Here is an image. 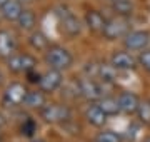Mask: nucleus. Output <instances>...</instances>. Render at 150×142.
<instances>
[{
	"label": "nucleus",
	"mask_w": 150,
	"mask_h": 142,
	"mask_svg": "<svg viewBox=\"0 0 150 142\" xmlns=\"http://www.w3.org/2000/svg\"><path fill=\"white\" fill-rule=\"evenodd\" d=\"M43 59H45V64L48 65V69H52V70L64 72V70H69L70 67L74 65L72 52L57 44L48 47L45 55H43Z\"/></svg>",
	"instance_id": "nucleus-1"
},
{
	"label": "nucleus",
	"mask_w": 150,
	"mask_h": 142,
	"mask_svg": "<svg viewBox=\"0 0 150 142\" xmlns=\"http://www.w3.org/2000/svg\"><path fill=\"white\" fill-rule=\"evenodd\" d=\"M7 67L12 74H25L37 69V59L27 52H15L7 59Z\"/></svg>",
	"instance_id": "nucleus-2"
},
{
	"label": "nucleus",
	"mask_w": 150,
	"mask_h": 142,
	"mask_svg": "<svg viewBox=\"0 0 150 142\" xmlns=\"http://www.w3.org/2000/svg\"><path fill=\"white\" fill-rule=\"evenodd\" d=\"M123 49L129 52H144L150 45V30L149 28H135L130 30L122 40Z\"/></svg>",
	"instance_id": "nucleus-3"
},
{
	"label": "nucleus",
	"mask_w": 150,
	"mask_h": 142,
	"mask_svg": "<svg viewBox=\"0 0 150 142\" xmlns=\"http://www.w3.org/2000/svg\"><path fill=\"white\" fill-rule=\"evenodd\" d=\"M129 32H130L129 18H122V17L115 15L107 20V25L103 28L102 37L107 42H115V40H123Z\"/></svg>",
	"instance_id": "nucleus-4"
},
{
	"label": "nucleus",
	"mask_w": 150,
	"mask_h": 142,
	"mask_svg": "<svg viewBox=\"0 0 150 142\" xmlns=\"http://www.w3.org/2000/svg\"><path fill=\"white\" fill-rule=\"evenodd\" d=\"M40 117L47 124H62L70 119V109L69 105L60 102H47V105L40 110Z\"/></svg>",
	"instance_id": "nucleus-5"
},
{
	"label": "nucleus",
	"mask_w": 150,
	"mask_h": 142,
	"mask_svg": "<svg viewBox=\"0 0 150 142\" xmlns=\"http://www.w3.org/2000/svg\"><path fill=\"white\" fill-rule=\"evenodd\" d=\"M110 65L115 69V70H120V72H129V70H135L139 67V60L134 57L132 52L129 50H115L112 55H110Z\"/></svg>",
	"instance_id": "nucleus-6"
},
{
	"label": "nucleus",
	"mask_w": 150,
	"mask_h": 142,
	"mask_svg": "<svg viewBox=\"0 0 150 142\" xmlns=\"http://www.w3.org/2000/svg\"><path fill=\"white\" fill-rule=\"evenodd\" d=\"M79 95L88 99L90 102H98L103 97V85L95 77H87L79 82Z\"/></svg>",
	"instance_id": "nucleus-7"
},
{
	"label": "nucleus",
	"mask_w": 150,
	"mask_h": 142,
	"mask_svg": "<svg viewBox=\"0 0 150 142\" xmlns=\"http://www.w3.org/2000/svg\"><path fill=\"white\" fill-rule=\"evenodd\" d=\"M27 87L20 82H12L10 85H7L5 92H4V102L12 107H18L23 105L25 99H27Z\"/></svg>",
	"instance_id": "nucleus-8"
},
{
	"label": "nucleus",
	"mask_w": 150,
	"mask_h": 142,
	"mask_svg": "<svg viewBox=\"0 0 150 142\" xmlns=\"http://www.w3.org/2000/svg\"><path fill=\"white\" fill-rule=\"evenodd\" d=\"M64 84V75L59 70H52L48 69L47 72H43L40 80H38V89L43 94H54L55 90H59Z\"/></svg>",
	"instance_id": "nucleus-9"
},
{
	"label": "nucleus",
	"mask_w": 150,
	"mask_h": 142,
	"mask_svg": "<svg viewBox=\"0 0 150 142\" xmlns=\"http://www.w3.org/2000/svg\"><path fill=\"white\" fill-rule=\"evenodd\" d=\"M107 17L97 9H88L83 15V25H85L92 33H100L102 35L103 28L107 25Z\"/></svg>",
	"instance_id": "nucleus-10"
},
{
	"label": "nucleus",
	"mask_w": 150,
	"mask_h": 142,
	"mask_svg": "<svg viewBox=\"0 0 150 142\" xmlns=\"http://www.w3.org/2000/svg\"><path fill=\"white\" fill-rule=\"evenodd\" d=\"M118 107H120V112L125 115H134L137 114V110L140 107V102L142 99L137 95L135 92H130V90H123V92L118 94Z\"/></svg>",
	"instance_id": "nucleus-11"
},
{
	"label": "nucleus",
	"mask_w": 150,
	"mask_h": 142,
	"mask_svg": "<svg viewBox=\"0 0 150 142\" xmlns=\"http://www.w3.org/2000/svg\"><path fill=\"white\" fill-rule=\"evenodd\" d=\"M60 28H62V32L67 35V37L74 38L77 35H80L82 32V22L80 18L72 13V12H65L60 15Z\"/></svg>",
	"instance_id": "nucleus-12"
},
{
	"label": "nucleus",
	"mask_w": 150,
	"mask_h": 142,
	"mask_svg": "<svg viewBox=\"0 0 150 142\" xmlns=\"http://www.w3.org/2000/svg\"><path fill=\"white\" fill-rule=\"evenodd\" d=\"M85 119L93 127H103L108 119V115L100 109L98 102H92V104L87 105V109H85Z\"/></svg>",
	"instance_id": "nucleus-13"
},
{
	"label": "nucleus",
	"mask_w": 150,
	"mask_h": 142,
	"mask_svg": "<svg viewBox=\"0 0 150 142\" xmlns=\"http://www.w3.org/2000/svg\"><path fill=\"white\" fill-rule=\"evenodd\" d=\"M15 49H17L15 35L8 30H0V57L7 60L10 55L15 54Z\"/></svg>",
	"instance_id": "nucleus-14"
},
{
	"label": "nucleus",
	"mask_w": 150,
	"mask_h": 142,
	"mask_svg": "<svg viewBox=\"0 0 150 142\" xmlns=\"http://www.w3.org/2000/svg\"><path fill=\"white\" fill-rule=\"evenodd\" d=\"M23 105L32 110H42L47 105V94H43L40 89L38 90H28Z\"/></svg>",
	"instance_id": "nucleus-15"
},
{
	"label": "nucleus",
	"mask_w": 150,
	"mask_h": 142,
	"mask_svg": "<svg viewBox=\"0 0 150 142\" xmlns=\"http://www.w3.org/2000/svg\"><path fill=\"white\" fill-rule=\"evenodd\" d=\"M23 10H25V9H23V5H22L18 0H10V2L0 10V13H2V17L5 18L7 22H17V20L20 18Z\"/></svg>",
	"instance_id": "nucleus-16"
},
{
	"label": "nucleus",
	"mask_w": 150,
	"mask_h": 142,
	"mask_svg": "<svg viewBox=\"0 0 150 142\" xmlns=\"http://www.w3.org/2000/svg\"><path fill=\"white\" fill-rule=\"evenodd\" d=\"M113 13L122 18H130L135 12V2L134 0H115L113 4H110Z\"/></svg>",
	"instance_id": "nucleus-17"
},
{
	"label": "nucleus",
	"mask_w": 150,
	"mask_h": 142,
	"mask_svg": "<svg viewBox=\"0 0 150 142\" xmlns=\"http://www.w3.org/2000/svg\"><path fill=\"white\" fill-rule=\"evenodd\" d=\"M28 44H30V47H32L33 50L43 52V54H45L47 49L50 47V40H48V37L43 32H40V30H33V32L30 33V37H28Z\"/></svg>",
	"instance_id": "nucleus-18"
},
{
	"label": "nucleus",
	"mask_w": 150,
	"mask_h": 142,
	"mask_svg": "<svg viewBox=\"0 0 150 142\" xmlns=\"http://www.w3.org/2000/svg\"><path fill=\"white\" fill-rule=\"evenodd\" d=\"M17 25H18L20 30H25V32L32 30L33 32V28L37 25V15H35V12L30 10V9H25V10L22 12L20 18L17 20Z\"/></svg>",
	"instance_id": "nucleus-19"
},
{
	"label": "nucleus",
	"mask_w": 150,
	"mask_h": 142,
	"mask_svg": "<svg viewBox=\"0 0 150 142\" xmlns=\"http://www.w3.org/2000/svg\"><path fill=\"white\" fill-rule=\"evenodd\" d=\"M98 105H100V109H102L108 117L117 115L118 112H120L118 100H117V97H113V95H103V97L98 100Z\"/></svg>",
	"instance_id": "nucleus-20"
},
{
	"label": "nucleus",
	"mask_w": 150,
	"mask_h": 142,
	"mask_svg": "<svg viewBox=\"0 0 150 142\" xmlns=\"http://www.w3.org/2000/svg\"><path fill=\"white\" fill-rule=\"evenodd\" d=\"M137 119H139L140 124L144 126H150V99H144L140 102V107L137 110Z\"/></svg>",
	"instance_id": "nucleus-21"
},
{
	"label": "nucleus",
	"mask_w": 150,
	"mask_h": 142,
	"mask_svg": "<svg viewBox=\"0 0 150 142\" xmlns=\"http://www.w3.org/2000/svg\"><path fill=\"white\" fill-rule=\"evenodd\" d=\"M95 142H123L122 136L117 134L113 131H108V129H103L95 136Z\"/></svg>",
	"instance_id": "nucleus-22"
},
{
	"label": "nucleus",
	"mask_w": 150,
	"mask_h": 142,
	"mask_svg": "<svg viewBox=\"0 0 150 142\" xmlns=\"http://www.w3.org/2000/svg\"><path fill=\"white\" fill-rule=\"evenodd\" d=\"M20 131H22V134H23V136H27V137H33V134L37 132V124H35V120H33V119H27V120H23V124H22Z\"/></svg>",
	"instance_id": "nucleus-23"
},
{
	"label": "nucleus",
	"mask_w": 150,
	"mask_h": 142,
	"mask_svg": "<svg viewBox=\"0 0 150 142\" xmlns=\"http://www.w3.org/2000/svg\"><path fill=\"white\" fill-rule=\"evenodd\" d=\"M137 60H139V67H142L145 72L150 74V47L145 49L144 52H140L139 57H137Z\"/></svg>",
	"instance_id": "nucleus-24"
},
{
	"label": "nucleus",
	"mask_w": 150,
	"mask_h": 142,
	"mask_svg": "<svg viewBox=\"0 0 150 142\" xmlns=\"http://www.w3.org/2000/svg\"><path fill=\"white\" fill-rule=\"evenodd\" d=\"M4 126H5V117H4V115L0 114V129H2Z\"/></svg>",
	"instance_id": "nucleus-25"
},
{
	"label": "nucleus",
	"mask_w": 150,
	"mask_h": 142,
	"mask_svg": "<svg viewBox=\"0 0 150 142\" xmlns=\"http://www.w3.org/2000/svg\"><path fill=\"white\" fill-rule=\"evenodd\" d=\"M8 2H10V0H0V10H2V9H4V7H5Z\"/></svg>",
	"instance_id": "nucleus-26"
},
{
	"label": "nucleus",
	"mask_w": 150,
	"mask_h": 142,
	"mask_svg": "<svg viewBox=\"0 0 150 142\" xmlns=\"http://www.w3.org/2000/svg\"><path fill=\"white\" fill-rule=\"evenodd\" d=\"M22 5H25V4H32V2H35V0H18Z\"/></svg>",
	"instance_id": "nucleus-27"
},
{
	"label": "nucleus",
	"mask_w": 150,
	"mask_h": 142,
	"mask_svg": "<svg viewBox=\"0 0 150 142\" xmlns=\"http://www.w3.org/2000/svg\"><path fill=\"white\" fill-rule=\"evenodd\" d=\"M30 142H45V141H43V139H32Z\"/></svg>",
	"instance_id": "nucleus-28"
},
{
	"label": "nucleus",
	"mask_w": 150,
	"mask_h": 142,
	"mask_svg": "<svg viewBox=\"0 0 150 142\" xmlns=\"http://www.w3.org/2000/svg\"><path fill=\"white\" fill-rule=\"evenodd\" d=\"M103 2H107V4H113L115 0H103Z\"/></svg>",
	"instance_id": "nucleus-29"
},
{
	"label": "nucleus",
	"mask_w": 150,
	"mask_h": 142,
	"mask_svg": "<svg viewBox=\"0 0 150 142\" xmlns=\"http://www.w3.org/2000/svg\"><path fill=\"white\" fill-rule=\"evenodd\" d=\"M142 142H150V137H147V139H144Z\"/></svg>",
	"instance_id": "nucleus-30"
},
{
	"label": "nucleus",
	"mask_w": 150,
	"mask_h": 142,
	"mask_svg": "<svg viewBox=\"0 0 150 142\" xmlns=\"http://www.w3.org/2000/svg\"><path fill=\"white\" fill-rule=\"evenodd\" d=\"M0 142H2V136H0Z\"/></svg>",
	"instance_id": "nucleus-31"
}]
</instances>
